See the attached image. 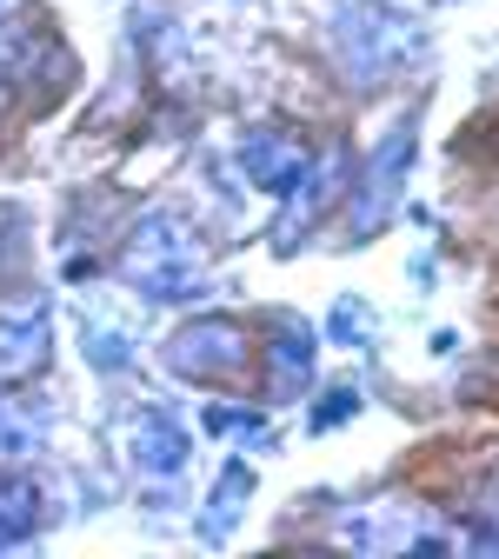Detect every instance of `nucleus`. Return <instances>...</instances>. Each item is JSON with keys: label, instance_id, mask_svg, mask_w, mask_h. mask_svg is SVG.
I'll list each match as a JSON object with an SVG mask.
<instances>
[{"label": "nucleus", "instance_id": "obj_14", "mask_svg": "<svg viewBox=\"0 0 499 559\" xmlns=\"http://www.w3.org/2000/svg\"><path fill=\"white\" fill-rule=\"evenodd\" d=\"M353 406H360V393H346V386H340V393H326V406L313 413V427H340V419H346Z\"/></svg>", "mask_w": 499, "mask_h": 559}, {"label": "nucleus", "instance_id": "obj_10", "mask_svg": "<svg viewBox=\"0 0 499 559\" xmlns=\"http://www.w3.org/2000/svg\"><path fill=\"white\" fill-rule=\"evenodd\" d=\"M133 460H140V473H154V479H167V473H180L187 466V433L174 427L167 413H147L140 419V433H133Z\"/></svg>", "mask_w": 499, "mask_h": 559}, {"label": "nucleus", "instance_id": "obj_12", "mask_svg": "<svg viewBox=\"0 0 499 559\" xmlns=\"http://www.w3.org/2000/svg\"><path fill=\"white\" fill-rule=\"evenodd\" d=\"M240 493H247V466H227V479H221V493H213V539H221V533H227V520L240 513V507H234Z\"/></svg>", "mask_w": 499, "mask_h": 559}, {"label": "nucleus", "instance_id": "obj_13", "mask_svg": "<svg viewBox=\"0 0 499 559\" xmlns=\"http://www.w3.org/2000/svg\"><path fill=\"white\" fill-rule=\"evenodd\" d=\"M333 333H340V340H367V333H373V320H367L360 307H353V300H340V313H333Z\"/></svg>", "mask_w": 499, "mask_h": 559}, {"label": "nucleus", "instance_id": "obj_11", "mask_svg": "<svg viewBox=\"0 0 499 559\" xmlns=\"http://www.w3.org/2000/svg\"><path fill=\"white\" fill-rule=\"evenodd\" d=\"M247 174H253L260 187H273V193H294V180L307 174V154H300V147H280L273 133H253V140H247Z\"/></svg>", "mask_w": 499, "mask_h": 559}, {"label": "nucleus", "instance_id": "obj_2", "mask_svg": "<svg viewBox=\"0 0 499 559\" xmlns=\"http://www.w3.org/2000/svg\"><path fill=\"white\" fill-rule=\"evenodd\" d=\"M333 47H340V67H346V81L353 87H380L393 67L413 53V27L393 21L387 8H373V0H360V14H340L333 27Z\"/></svg>", "mask_w": 499, "mask_h": 559}, {"label": "nucleus", "instance_id": "obj_5", "mask_svg": "<svg viewBox=\"0 0 499 559\" xmlns=\"http://www.w3.org/2000/svg\"><path fill=\"white\" fill-rule=\"evenodd\" d=\"M340 546L353 552H413V546H440L433 520H426V507H400V500H380V507H360V513H346L333 526Z\"/></svg>", "mask_w": 499, "mask_h": 559}, {"label": "nucleus", "instance_id": "obj_15", "mask_svg": "<svg viewBox=\"0 0 499 559\" xmlns=\"http://www.w3.org/2000/svg\"><path fill=\"white\" fill-rule=\"evenodd\" d=\"M0 8H8V0H0Z\"/></svg>", "mask_w": 499, "mask_h": 559}, {"label": "nucleus", "instance_id": "obj_6", "mask_svg": "<svg viewBox=\"0 0 499 559\" xmlns=\"http://www.w3.org/2000/svg\"><path fill=\"white\" fill-rule=\"evenodd\" d=\"M47 294L0 300V386H21L27 373L47 367Z\"/></svg>", "mask_w": 499, "mask_h": 559}, {"label": "nucleus", "instance_id": "obj_3", "mask_svg": "<svg viewBox=\"0 0 499 559\" xmlns=\"http://www.w3.org/2000/svg\"><path fill=\"white\" fill-rule=\"evenodd\" d=\"M247 360H253V340H247L240 320H193L167 340V367L180 380H200V386L247 373Z\"/></svg>", "mask_w": 499, "mask_h": 559}, {"label": "nucleus", "instance_id": "obj_1", "mask_svg": "<svg viewBox=\"0 0 499 559\" xmlns=\"http://www.w3.org/2000/svg\"><path fill=\"white\" fill-rule=\"evenodd\" d=\"M120 273L133 280L147 300H187L193 294V273H200V234L180 214H147L133 227Z\"/></svg>", "mask_w": 499, "mask_h": 559}, {"label": "nucleus", "instance_id": "obj_9", "mask_svg": "<svg viewBox=\"0 0 499 559\" xmlns=\"http://www.w3.org/2000/svg\"><path fill=\"white\" fill-rule=\"evenodd\" d=\"M346 174V160L340 154H326V160H307V174L294 180V206H287V221H280V247H300V227H313L320 221V206H326V193H333V180Z\"/></svg>", "mask_w": 499, "mask_h": 559}, {"label": "nucleus", "instance_id": "obj_4", "mask_svg": "<svg viewBox=\"0 0 499 559\" xmlns=\"http://www.w3.org/2000/svg\"><path fill=\"white\" fill-rule=\"evenodd\" d=\"M406 167H413V120H400V127L380 140V154L367 160L360 187H353V234H380V227L393 221Z\"/></svg>", "mask_w": 499, "mask_h": 559}, {"label": "nucleus", "instance_id": "obj_7", "mask_svg": "<svg viewBox=\"0 0 499 559\" xmlns=\"http://www.w3.org/2000/svg\"><path fill=\"white\" fill-rule=\"evenodd\" d=\"M47 440V413L27 400V393H0V473H14L40 453Z\"/></svg>", "mask_w": 499, "mask_h": 559}, {"label": "nucleus", "instance_id": "obj_8", "mask_svg": "<svg viewBox=\"0 0 499 559\" xmlns=\"http://www.w3.org/2000/svg\"><path fill=\"white\" fill-rule=\"evenodd\" d=\"M266 373H273V393H280V400L300 393V386L313 380V333H307L300 320H280V326H273V340H266Z\"/></svg>", "mask_w": 499, "mask_h": 559}]
</instances>
